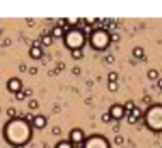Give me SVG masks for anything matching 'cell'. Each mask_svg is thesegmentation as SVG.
<instances>
[{
  "instance_id": "1",
  "label": "cell",
  "mask_w": 162,
  "mask_h": 148,
  "mask_svg": "<svg viewBox=\"0 0 162 148\" xmlns=\"http://www.w3.org/2000/svg\"><path fill=\"white\" fill-rule=\"evenodd\" d=\"M145 121L152 131H162V104L149 107L145 114Z\"/></svg>"
},
{
  "instance_id": "2",
  "label": "cell",
  "mask_w": 162,
  "mask_h": 148,
  "mask_svg": "<svg viewBox=\"0 0 162 148\" xmlns=\"http://www.w3.org/2000/svg\"><path fill=\"white\" fill-rule=\"evenodd\" d=\"M90 42H91V46H93L95 50H104L108 44H109L111 40H109V36H108L107 32H104V30H95V32L91 34Z\"/></svg>"
},
{
  "instance_id": "3",
  "label": "cell",
  "mask_w": 162,
  "mask_h": 148,
  "mask_svg": "<svg viewBox=\"0 0 162 148\" xmlns=\"http://www.w3.org/2000/svg\"><path fill=\"white\" fill-rule=\"evenodd\" d=\"M86 42L84 39V34L78 30H70L67 33V37H65V46L70 47L71 50H76V49H81L83 44Z\"/></svg>"
},
{
  "instance_id": "4",
  "label": "cell",
  "mask_w": 162,
  "mask_h": 148,
  "mask_svg": "<svg viewBox=\"0 0 162 148\" xmlns=\"http://www.w3.org/2000/svg\"><path fill=\"white\" fill-rule=\"evenodd\" d=\"M87 148H108V142L102 137H93L87 144Z\"/></svg>"
},
{
  "instance_id": "5",
  "label": "cell",
  "mask_w": 162,
  "mask_h": 148,
  "mask_svg": "<svg viewBox=\"0 0 162 148\" xmlns=\"http://www.w3.org/2000/svg\"><path fill=\"white\" fill-rule=\"evenodd\" d=\"M125 114V110L124 106H119V104H114V106L109 108V116L111 118H115V120H121Z\"/></svg>"
},
{
  "instance_id": "6",
  "label": "cell",
  "mask_w": 162,
  "mask_h": 148,
  "mask_svg": "<svg viewBox=\"0 0 162 148\" xmlns=\"http://www.w3.org/2000/svg\"><path fill=\"white\" fill-rule=\"evenodd\" d=\"M70 140H71V142L80 144V142L84 141V132H83L80 128H74V130L70 132Z\"/></svg>"
},
{
  "instance_id": "7",
  "label": "cell",
  "mask_w": 162,
  "mask_h": 148,
  "mask_svg": "<svg viewBox=\"0 0 162 148\" xmlns=\"http://www.w3.org/2000/svg\"><path fill=\"white\" fill-rule=\"evenodd\" d=\"M7 90L9 91H13V93H19L20 90H22V81L19 80V78H10L9 81H7Z\"/></svg>"
},
{
  "instance_id": "8",
  "label": "cell",
  "mask_w": 162,
  "mask_h": 148,
  "mask_svg": "<svg viewBox=\"0 0 162 148\" xmlns=\"http://www.w3.org/2000/svg\"><path fill=\"white\" fill-rule=\"evenodd\" d=\"M46 124H47V120H46V117L44 116H36L34 117V123H33V125H34L36 128H43Z\"/></svg>"
},
{
  "instance_id": "9",
  "label": "cell",
  "mask_w": 162,
  "mask_h": 148,
  "mask_svg": "<svg viewBox=\"0 0 162 148\" xmlns=\"http://www.w3.org/2000/svg\"><path fill=\"white\" fill-rule=\"evenodd\" d=\"M29 54H30L32 58H40V57L43 56V51H41L40 47H32L30 51H29Z\"/></svg>"
},
{
  "instance_id": "10",
  "label": "cell",
  "mask_w": 162,
  "mask_h": 148,
  "mask_svg": "<svg viewBox=\"0 0 162 148\" xmlns=\"http://www.w3.org/2000/svg\"><path fill=\"white\" fill-rule=\"evenodd\" d=\"M64 29H61V27H58V26H55L53 29V32H51V36H53V39H61L63 36H64Z\"/></svg>"
},
{
  "instance_id": "11",
  "label": "cell",
  "mask_w": 162,
  "mask_h": 148,
  "mask_svg": "<svg viewBox=\"0 0 162 148\" xmlns=\"http://www.w3.org/2000/svg\"><path fill=\"white\" fill-rule=\"evenodd\" d=\"M71 57L74 60H80L83 57V50L81 49H76V50H71Z\"/></svg>"
},
{
  "instance_id": "12",
  "label": "cell",
  "mask_w": 162,
  "mask_h": 148,
  "mask_svg": "<svg viewBox=\"0 0 162 148\" xmlns=\"http://www.w3.org/2000/svg\"><path fill=\"white\" fill-rule=\"evenodd\" d=\"M41 43H43V46H46V47L51 46V44H53V36H44L43 39H41Z\"/></svg>"
},
{
  "instance_id": "13",
  "label": "cell",
  "mask_w": 162,
  "mask_h": 148,
  "mask_svg": "<svg viewBox=\"0 0 162 148\" xmlns=\"http://www.w3.org/2000/svg\"><path fill=\"white\" fill-rule=\"evenodd\" d=\"M134 108H135V106H134V103H132V101H127V103H125V106H124L125 113H128V114L132 113V110H134Z\"/></svg>"
},
{
  "instance_id": "14",
  "label": "cell",
  "mask_w": 162,
  "mask_h": 148,
  "mask_svg": "<svg viewBox=\"0 0 162 148\" xmlns=\"http://www.w3.org/2000/svg\"><path fill=\"white\" fill-rule=\"evenodd\" d=\"M132 54H134V57L141 58V57H144V50H142L141 47H135V49H134V51H132Z\"/></svg>"
},
{
  "instance_id": "15",
  "label": "cell",
  "mask_w": 162,
  "mask_h": 148,
  "mask_svg": "<svg viewBox=\"0 0 162 148\" xmlns=\"http://www.w3.org/2000/svg\"><path fill=\"white\" fill-rule=\"evenodd\" d=\"M117 80H118V74L115 73V71L108 73V81H109V83H115Z\"/></svg>"
},
{
  "instance_id": "16",
  "label": "cell",
  "mask_w": 162,
  "mask_h": 148,
  "mask_svg": "<svg viewBox=\"0 0 162 148\" xmlns=\"http://www.w3.org/2000/svg\"><path fill=\"white\" fill-rule=\"evenodd\" d=\"M148 78L149 80H156L158 78V71L156 70H149L148 71Z\"/></svg>"
},
{
  "instance_id": "17",
  "label": "cell",
  "mask_w": 162,
  "mask_h": 148,
  "mask_svg": "<svg viewBox=\"0 0 162 148\" xmlns=\"http://www.w3.org/2000/svg\"><path fill=\"white\" fill-rule=\"evenodd\" d=\"M55 148H73V145H71L70 142H67V141H61V142L57 144Z\"/></svg>"
},
{
  "instance_id": "18",
  "label": "cell",
  "mask_w": 162,
  "mask_h": 148,
  "mask_svg": "<svg viewBox=\"0 0 162 148\" xmlns=\"http://www.w3.org/2000/svg\"><path fill=\"white\" fill-rule=\"evenodd\" d=\"M131 114H132V116L135 117L137 120H138V118H141V116H142V113H141V110L138 108V107H135V108L132 110V113H131Z\"/></svg>"
},
{
  "instance_id": "19",
  "label": "cell",
  "mask_w": 162,
  "mask_h": 148,
  "mask_svg": "<svg viewBox=\"0 0 162 148\" xmlns=\"http://www.w3.org/2000/svg\"><path fill=\"white\" fill-rule=\"evenodd\" d=\"M108 90L109 91H117L118 90V83L115 81V83H109L108 81Z\"/></svg>"
},
{
  "instance_id": "20",
  "label": "cell",
  "mask_w": 162,
  "mask_h": 148,
  "mask_svg": "<svg viewBox=\"0 0 162 148\" xmlns=\"http://www.w3.org/2000/svg\"><path fill=\"white\" fill-rule=\"evenodd\" d=\"M101 120H102L104 123H109L112 118H111V116H109V113H104V114H102V117H101Z\"/></svg>"
},
{
  "instance_id": "21",
  "label": "cell",
  "mask_w": 162,
  "mask_h": 148,
  "mask_svg": "<svg viewBox=\"0 0 162 148\" xmlns=\"http://www.w3.org/2000/svg\"><path fill=\"white\" fill-rule=\"evenodd\" d=\"M16 98H17L19 101H23V100L26 98V94H24V91H19V93H16Z\"/></svg>"
},
{
  "instance_id": "22",
  "label": "cell",
  "mask_w": 162,
  "mask_h": 148,
  "mask_svg": "<svg viewBox=\"0 0 162 148\" xmlns=\"http://www.w3.org/2000/svg\"><path fill=\"white\" fill-rule=\"evenodd\" d=\"M57 26L61 27V29H64V26H68V24H67V20H65V19H60V20L57 21Z\"/></svg>"
},
{
  "instance_id": "23",
  "label": "cell",
  "mask_w": 162,
  "mask_h": 148,
  "mask_svg": "<svg viewBox=\"0 0 162 148\" xmlns=\"http://www.w3.org/2000/svg\"><path fill=\"white\" fill-rule=\"evenodd\" d=\"M7 116L10 117V118H14V117H16V110H14L13 107H10V108L7 110Z\"/></svg>"
},
{
  "instance_id": "24",
  "label": "cell",
  "mask_w": 162,
  "mask_h": 148,
  "mask_svg": "<svg viewBox=\"0 0 162 148\" xmlns=\"http://www.w3.org/2000/svg\"><path fill=\"white\" fill-rule=\"evenodd\" d=\"M29 107H30L32 110H36V108H39V103H37L36 100H32V101L29 103Z\"/></svg>"
},
{
  "instance_id": "25",
  "label": "cell",
  "mask_w": 162,
  "mask_h": 148,
  "mask_svg": "<svg viewBox=\"0 0 162 148\" xmlns=\"http://www.w3.org/2000/svg\"><path fill=\"white\" fill-rule=\"evenodd\" d=\"M26 121H27L29 124H33V123H34V116H33V114H27V116H26Z\"/></svg>"
},
{
  "instance_id": "26",
  "label": "cell",
  "mask_w": 162,
  "mask_h": 148,
  "mask_svg": "<svg viewBox=\"0 0 162 148\" xmlns=\"http://www.w3.org/2000/svg\"><path fill=\"white\" fill-rule=\"evenodd\" d=\"M109 40H111V42H118L119 40V36L118 34H117V33H114V34H111V36H109Z\"/></svg>"
},
{
  "instance_id": "27",
  "label": "cell",
  "mask_w": 162,
  "mask_h": 148,
  "mask_svg": "<svg viewBox=\"0 0 162 148\" xmlns=\"http://www.w3.org/2000/svg\"><path fill=\"white\" fill-rule=\"evenodd\" d=\"M137 121H138V120L132 116V114H130V116H128V123H130V124H135Z\"/></svg>"
},
{
  "instance_id": "28",
  "label": "cell",
  "mask_w": 162,
  "mask_h": 148,
  "mask_svg": "<svg viewBox=\"0 0 162 148\" xmlns=\"http://www.w3.org/2000/svg\"><path fill=\"white\" fill-rule=\"evenodd\" d=\"M122 142H124V138L121 137V135H117V137H115V144H117V145H121Z\"/></svg>"
},
{
  "instance_id": "29",
  "label": "cell",
  "mask_w": 162,
  "mask_h": 148,
  "mask_svg": "<svg viewBox=\"0 0 162 148\" xmlns=\"http://www.w3.org/2000/svg\"><path fill=\"white\" fill-rule=\"evenodd\" d=\"M78 19H68V20H67V24H68V23H70V24H77V23H78Z\"/></svg>"
},
{
  "instance_id": "30",
  "label": "cell",
  "mask_w": 162,
  "mask_h": 148,
  "mask_svg": "<svg viewBox=\"0 0 162 148\" xmlns=\"http://www.w3.org/2000/svg\"><path fill=\"white\" fill-rule=\"evenodd\" d=\"M60 132H61V130H60V128H58V127L53 128V134H54V135H58Z\"/></svg>"
},
{
  "instance_id": "31",
  "label": "cell",
  "mask_w": 162,
  "mask_h": 148,
  "mask_svg": "<svg viewBox=\"0 0 162 148\" xmlns=\"http://www.w3.org/2000/svg\"><path fill=\"white\" fill-rule=\"evenodd\" d=\"M105 60H107V63H114V57H112V56H108L107 58H105Z\"/></svg>"
},
{
  "instance_id": "32",
  "label": "cell",
  "mask_w": 162,
  "mask_h": 148,
  "mask_svg": "<svg viewBox=\"0 0 162 148\" xmlns=\"http://www.w3.org/2000/svg\"><path fill=\"white\" fill-rule=\"evenodd\" d=\"M158 87L162 90V78H159V80H158Z\"/></svg>"
},
{
  "instance_id": "33",
  "label": "cell",
  "mask_w": 162,
  "mask_h": 148,
  "mask_svg": "<svg viewBox=\"0 0 162 148\" xmlns=\"http://www.w3.org/2000/svg\"><path fill=\"white\" fill-rule=\"evenodd\" d=\"M30 73H32V74H36V73H37V68H30Z\"/></svg>"
},
{
  "instance_id": "34",
  "label": "cell",
  "mask_w": 162,
  "mask_h": 148,
  "mask_svg": "<svg viewBox=\"0 0 162 148\" xmlns=\"http://www.w3.org/2000/svg\"><path fill=\"white\" fill-rule=\"evenodd\" d=\"M74 74H80V68H74Z\"/></svg>"
},
{
  "instance_id": "35",
  "label": "cell",
  "mask_w": 162,
  "mask_h": 148,
  "mask_svg": "<svg viewBox=\"0 0 162 148\" xmlns=\"http://www.w3.org/2000/svg\"><path fill=\"white\" fill-rule=\"evenodd\" d=\"M11 148H17V147H11Z\"/></svg>"
}]
</instances>
